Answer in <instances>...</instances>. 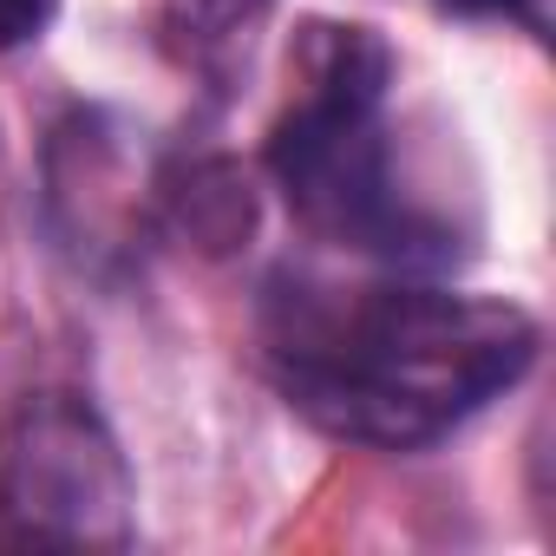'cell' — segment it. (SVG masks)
I'll return each mask as SVG.
<instances>
[{
	"label": "cell",
	"instance_id": "cell-1",
	"mask_svg": "<svg viewBox=\"0 0 556 556\" xmlns=\"http://www.w3.org/2000/svg\"><path fill=\"white\" fill-rule=\"evenodd\" d=\"M275 361L289 400L315 426L413 452L530 374L536 321L491 295L374 289L321 328H289Z\"/></svg>",
	"mask_w": 556,
	"mask_h": 556
},
{
	"label": "cell",
	"instance_id": "cell-2",
	"mask_svg": "<svg viewBox=\"0 0 556 556\" xmlns=\"http://www.w3.org/2000/svg\"><path fill=\"white\" fill-rule=\"evenodd\" d=\"M0 543L27 549H125L131 471L79 393H21L0 419Z\"/></svg>",
	"mask_w": 556,
	"mask_h": 556
},
{
	"label": "cell",
	"instance_id": "cell-3",
	"mask_svg": "<svg viewBox=\"0 0 556 556\" xmlns=\"http://www.w3.org/2000/svg\"><path fill=\"white\" fill-rule=\"evenodd\" d=\"M268 170L315 236H334L374 255H413L419 223L393 190L380 105L302 99L268 138Z\"/></svg>",
	"mask_w": 556,
	"mask_h": 556
},
{
	"label": "cell",
	"instance_id": "cell-4",
	"mask_svg": "<svg viewBox=\"0 0 556 556\" xmlns=\"http://www.w3.org/2000/svg\"><path fill=\"white\" fill-rule=\"evenodd\" d=\"M295 79L302 99H334V105H380L393 86V53L374 27H334L308 21L295 40Z\"/></svg>",
	"mask_w": 556,
	"mask_h": 556
},
{
	"label": "cell",
	"instance_id": "cell-5",
	"mask_svg": "<svg viewBox=\"0 0 556 556\" xmlns=\"http://www.w3.org/2000/svg\"><path fill=\"white\" fill-rule=\"evenodd\" d=\"M47 21H53V0H0V53L40 40Z\"/></svg>",
	"mask_w": 556,
	"mask_h": 556
},
{
	"label": "cell",
	"instance_id": "cell-6",
	"mask_svg": "<svg viewBox=\"0 0 556 556\" xmlns=\"http://www.w3.org/2000/svg\"><path fill=\"white\" fill-rule=\"evenodd\" d=\"M439 8L471 14V21H484V14H523L530 27H543V0H439Z\"/></svg>",
	"mask_w": 556,
	"mask_h": 556
},
{
	"label": "cell",
	"instance_id": "cell-7",
	"mask_svg": "<svg viewBox=\"0 0 556 556\" xmlns=\"http://www.w3.org/2000/svg\"><path fill=\"white\" fill-rule=\"evenodd\" d=\"M216 8H229V14H255L262 0H216Z\"/></svg>",
	"mask_w": 556,
	"mask_h": 556
}]
</instances>
